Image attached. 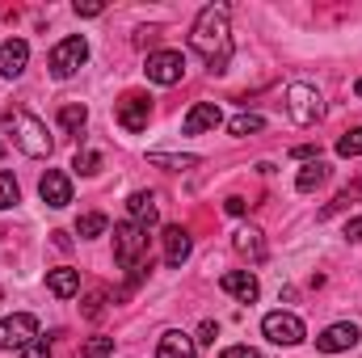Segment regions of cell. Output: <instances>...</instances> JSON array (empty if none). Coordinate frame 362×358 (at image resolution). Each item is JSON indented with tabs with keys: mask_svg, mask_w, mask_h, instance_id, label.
Listing matches in <instances>:
<instances>
[{
	"mask_svg": "<svg viewBox=\"0 0 362 358\" xmlns=\"http://www.w3.org/2000/svg\"><path fill=\"white\" fill-rule=\"evenodd\" d=\"M189 47L206 59L211 72H223L228 59H232V30H228V4H206L198 17H194V30H189Z\"/></svg>",
	"mask_w": 362,
	"mask_h": 358,
	"instance_id": "1",
	"label": "cell"
},
{
	"mask_svg": "<svg viewBox=\"0 0 362 358\" xmlns=\"http://www.w3.org/2000/svg\"><path fill=\"white\" fill-rule=\"evenodd\" d=\"M4 131H8V139H13L25 156H34V161L51 156V135H47V122H42V118H34L30 110H8V114H4Z\"/></svg>",
	"mask_w": 362,
	"mask_h": 358,
	"instance_id": "2",
	"label": "cell"
},
{
	"mask_svg": "<svg viewBox=\"0 0 362 358\" xmlns=\"http://www.w3.org/2000/svg\"><path fill=\"white\" fill-rule=\"evenodd\" d=\"M144 258H148V228H139V224H131V219L114 224V262L139 278Z\"/></svg>",
	"mask_w": 362,
	"mask_h": 358,
	"instance_id": "3",
	"label": "cell"
},
{
	"mask_svg": "<svg viewBox=\"0 0 362 358\" xmlns=\"http://www.w3.org/2000/svg\"><path fill=\"white\" fill-rule=\"evenodd\" d=\"M85 59H89V42H85V34H68L64 42L51 47L47 68H51L55 81H68V76H76V72L85 68Z\"/></svg>",
	"mask_w": 362,
	"mask_h": 358,
	"instance_id": "4",
	"label": "cell"
},
{
	"mask_svg": "<svg viewBox=\"0 0 362 358\" xmlns=\"http://www.w3.org/2000/svg\"><path fill=\"white\" fill-rule=\"evenodd\" d=\"M30 342H38V316L30 312H13L0 321V350H25Z\"/></svg>",
	"mask_w": 362,
	"mask_h": 358,
	"instance_id": "5",
	"label": "cell"
},
{
	"mask_svg": "<svg viewBox=\"0 0 362 358\" xmlns=\"http://www.w3.org/2000/svg\"><path fill=\"white\" fill-rule=\"evenodd\" d=\"M286 114H291V122L312 127L325 114V101H320V93L312 89V85H291L286 89Z\"/></svg>",
	"mask_w": 362,
	"mask_h": 358,
	"instance_id": "6",
	"label": "cell"
},
{
	"mask_svg": "<svg viewBox=\"0 0 362 358\" xmlns=\"http://www.w3.org/2000/svg\"><path fill=\"white\" fill-rule=\"evenodd\" d=\"M114 118H118V127H122V131H131V135L148 131V118H152V97H148V93H127V97L118 101Z\"/></svg>",
	"mask_w": 362,
	"mask_h": 358,
	"instance_id": "7",
	"label": "cell"
},
{
	"mask_svg": "<svg viewBox=\"0 0 362 358\" xmlns=\"http://www.w3.org/2000/svg\"><path fill=\"white\" fill-rule=\"evenodd\" d=\"M262 333L270 337L274 346H299V342L308 337V329H303V321H299L295 312H270V316L262 321Z\"/></svg>",
	"mask_w": 362,
	"mask_h": 358,
	"instance_id": "8",
	"label": "cell"
},
{
	"mask_svg": "<svg viewBox=\"0 0 362 358\" xmlns=\"http://www.w3.org/2000/svg\"><path fill=\"white\" fill-rule=\"evenodd\" d=\"M144 72H148L152 85H177L181 76H185V55L181 51H152L148 64H144Z\"/></svg>",
	"mask_w": 362,
	"mask_h": 358,
	"instance_id": "9",
	"label": "cell"
},
{
	"mask_svg": "<svg viewBox=\"0 0 362 358\" xmlns=\"http://www.w3.org/2000/svg\"><path fill=\"white\" fill-rule=\"evenodd\" d=\"M358 325H350V321H337V325H329L320 337H316V350L320 354H341V350H354L358 346Z\"/></svg>",
	"mask_w": 362,
	"mask_h": 358,
	"instance_id": "10",
	"label": "cell"
},
{
	"mask_svg": "<svg viewBox=\"0 0 362 358\" xmlns=\"http://www.w3.org/2000/svg\"><path fill=\"white\" fill-rule=\"evenodd\" d=\"M219 287H223L232 299H240V304H257V295H262V282H257L253 270H228V274L219 278Z\"/></svg>",
	"mask_w": 362,
	"mask_h": 358,
	"instance_id": "11",
	"label": "cell"
},
{
	"mask_svg": "<svg viewBox=\"0 0 362 358\" xmlns=\"http://www.w3.org/2000/svg\"><path fill=\"white\" fill-rule=\"evenodd\" d=\"M38 194H42V202L47 207H68L72 202V178L64 173V169H47L42 173V181H38Z\"/></svg>",
	"mask_w": 362,
	"mask_h": 358,
	"instance_id": "12",
	"label": "cell"
},
{
	"mask_svg": "<svg viewBox=\"0 0 362 358\" xmlns=\"http://www.w3.org/2000/svg\"><path fill=\"white\" fill-rule=\"evenodd\" d=\"M25 64H30V42H25V38L0 42V76H4V81H17V76L25 72Z\"/></svg>",
	"mask_w": 362,
	"mask_h": 358,
	"instance_id": "13",
	"label": "cell"
},
{
	"mask_svg": "<svg viewBox=\"0 0 362 358\" xmlns=\"http://www.w3.org/2000/svg\"><path fill=\"white\" fill-rule=\"evenodd\" d=\"M219 122H223L219 105H215V101H198V105L181 118V131H185V135H206V131H215Z\"/></svg>",
	"mask_w": 362,
	"mask_h": 358,
	"instance_id": "14",
	"label": "cell"
},
{
	"mask_svg": "<svg viewBox=\"0 0 362 358\" xmlns=\"http://www.w3.org/2000/svg\"><path fill=\"white\" fill-rule=\"evenodd\" d=\"M160 241H165V266L177 270V266H185V262H189V249H194V241H189V232H185L181 224H169Z\"/></svg>",
	"mask_w": 362,
	"mask_h": 358,
	"instance_id": "15",
	"label": "cell"
},
{
	"mask_svg": "<svg viewBox=\"0 0 362 358\" xmlns=\"http://www.w3.org/2000/svg\"><path fill=\"white\" fill-rule=\"evenodd\" d=\"M127 211H131V224H139V228H152L160 219V207H156V194L152 190H135L127 198Z\"/></svg>",
	"mask_w": 362,
	"mask_h": 358,
	"instance_id": "16",
	"label": "cell"
},
{
	"mask_svg": "<svg viewBox=\"0 0 362 358\" xmlns=\"http://www.w3.org/2000/svg\"><path fill=\"white\" fill-rule=\"evenodd\" d=\"M47 291L59 295V299H72V295L81 291V270H72V266L47 270Z\"/></svg>",
	"mask_w": 362,
	"mask_h": 358,
	"instance_id": "17",
	"label": "cell"
},
{
	"mask_svg": "<svg viewBox=\"0 0 362 358\" xmlns=\"http://www.w3.org/2000/svg\"><path fill=\"white\" fill-rule=\"evenodd\" d=\"M156 358H194V337H189V333H181V329H169V333H160Z\"/></svg>",
	"mask_w": 362,
	"mask_h": 358,
	"instance_id": "18",
	"label": "cell"
},
{
	"mask_svg": "<svg viewBox=\"0 0 362 358\" xmlns=\"http://www.w3.org/2000/svg\"><path fill=\"white\" fill-rule=\"evenodd\" d=\"M232 245H236L240 258H249V262H266V241H262L257 228H240V232L232 236Z\"/></svg>",
	"mask_w": 362,
	"mask_h": 358,
	"instance_id": "19",
	"label": "cell"
},
{
	"mask_svg": "<svg viewBox=\"0 0 362 358\" xmlns=\"http://www.w3.org/2000/svg\"><path fill=\"white\" fill-rule=\"evenodd\" d=\"M329 181V165L325 161H308L303 169H299V178H295V190L299 194H312V190H320Z\"/></svg>",
	"mask_w": 362,
	"mask_h": 358,
	"instance_id": "20",
	"label": "cell"
},
{
	"mask_svg": "<svg viewBox=\"0 0 362 358\" xmlns=\"http://www.w3.org/2000/svg\"><path fill=\"white\" fill-rule=\"evenodd\" d=\"M85 122H89V110H85L81 101H68V105H59V127H64L68 135H81V131H85Z\"/></svg>",
	"mask_w": 362,
	"mask_h": 358,
	"instance_id": "21",
	"label": "cell"
},
{
	"mask_svg": "<svg viewBox=\"0 0 362 358\" xmlns=\"http://www.w3.org/2000/svg\"><path fill=\"white\" fill-rule=\"evenodd\" d=\"M262 127H266V118H262V114H253V110H240V114L228 122V131H232V135H253V131H262Z\"/></svg>",
	"mask_w": 362,
	"mask_h": 358,
	"instance_id": "22",
	"label": "cell"
},
{
	"mask_svg": "<svg viewBox=\"0 0 362 358\" xmlns=\"http://www.w3.org/2000/svg\"><path fill=\"white\" fill-rule=\"evenodd\" d=\"M105 228H110V219H105L101 211H89V215H81V219H76V236H85V241L101 236Z\"/></svg>",
	"mask_w": 362,
	"mask_h": 358,
	"instance_id": "23",
	"label": "cell"
},
{
	"mask_svg": "<svg viewBox=\"0 0 362 358\" xmlns=\"http://www.w3.org/2000/svg\"><path fill=\"white\" fill-rule=\"evenodd\" d=\"M148 165H160V169L181 173V169H194V165H198V156H169V152H152V156H148Z\"/></svg>",
	"mask_w": 362,
	"mask_h": 358,
	"instance_id": "24",
	"label": "cell"
},
{
	"mask_svg": "<svg viewBox=\"0 0 362 358\" xmlns=\"http://www.w3.org/2000/svg\"><path fill=\"white\" fill-rule=\"evenodd\" d=\"M72 169H76L81 178H93V173H101V152H93V148H85V152H76Z\"/></svg>",
	"mask_w": 362,
	"mask_h": 358,
	"instance_id": "25",
	"label": "cell"
},
{
	"mask_svg": "<svg viewBox=\"0 0 362 358\" xmlns=\"http://www.w3.org/2000/svg\"><path fill=\"white\" fill-rule=\"evenodd\" d=\"M337 156H362V127L346 131V135L337 139Z\"/></svg>",
	"mask_w": 362,
	"mask_h": 358,
	"instance_id": "26",
	"label": "cell"
},
{
	"mask_svg": "<svg viewBox=\"0 0 362 358\" xmlns=\"http://www.w3.org/2000/svg\"><path fill=\"white\" fill-rule=\"evenodd\" d=\"M354 202H362V185H354V190H341V194L325 207V215H337V211H346V207H354Z\"/></svg>",
	"mask_w": 362,
	"mask_h": 358,
	"instance_id": "27",
	"label": "cell"
},
{
	"mask_svg": "<svg viewBox=\"0 0 362 358\" xmlns=\"http://www.w3.org/2000/svg\"><path fill=\"white\" fill-rule=\"evenodd\" d=\"M17 194H21V190H17V178H13V173H0V211H8V207L17 202Z\"/></svg>",
	"mask_w": 362,
	"mask_h": 358,
	"instance_id": "28",
	"label": "cell"
},
{
	"mask_svg": "<svg viewBox=\"0 0 362 358\" xmlns=\"http://www.w3.org/2000/svg\"><path fill=\"white\" fill-rule=\"evenodd\" d=\"M81 354H85V358H110V354H114V337H89Z\"/></svg>",
	"mask_w": 362,
	"mask_h": 358,
	"instance_id": "29",
	"label": "cell"
},
{
	"mask_svg": "<svg viewBox=\"0 0 362 358\" xmlns=\"http://www.w3.org/2000/svg\"><path fill=\"white\" fill-rule=\"evenodd\" d=\"M215 337H219V325H215V321H202V325H198L194 346H215Z\"/></svg>",
	"mask_w": 362,
	"mask_h": 358,
	"instance_id": "30",
	"label": "cell"
},
{
	"mask_svg": "<svg viewBox=\"0 0 362 358\" xmlns=\"http://www.w3.org/2000/svg\"><path fill=\"white\" fill-rule=\"evenodd\" d=\"M17 358H51V346H47L42 337H38V342H30L25 350H17Z\"/></svg>",
	"mask_w": 362,
	"mask_h": 358,
	"instance_id": "31",
	"label": "cell"
},
{
	"mask_svg": "<svg viewBox=\"0 0 362 358\" xmlns=\"http://www.w3.org/2000/svg\"><path fill=\"white\" fill-rule=\"evenodd\" d=\"M101 304H105V291H93L89 299H85V316H89V321L101 316Z\"/></svg>",
	"mask_w": 362,
	"mask_h": 358,
	"instance_id": "32",
	"label": "cell"
},
{
	"mask_svg": "<svg viewBox=\"0 0 362 358\" xmlns=\"http://www.w3.org/2000/svg\"><path fill=\"white\" fill-rule=\"evenodd\" d=\"M219 358H262V350H253V346H228Z\"/></svg>",
	"mask_w": 362,
	"mask_h": 358,
	"instance_id": "33",
	"label": "cell"
},
{
	"mask_svg": "<svg viewBox=\"0 0 362 358\" xmlns=\"http://www.w3.org/2000/svg\"><path fill=\"white\" fill-rule=\"evenodd\" d=\"M105 13V4H97V0H89V4H76V17H101Z\"/></svg>",
	"mask_w": 362,
	"mask_h": 358,
	"instance_id": "34",
	"label": "cell"
},
{
	"mask_svg": "<svg viewBox=\"0 0 362 358\" xmlns=\"http://www.w3.org/2000/svg\"><path fill=\"white\" fill-rule=\"evenodd\" d=\"M291 156H295V161H320V152H316L312 144H299V148H295Z\"/></svg>",
	"mask_w": 362,
	"mask_h": 358,
	"instance_id": "35",
	"label": "cell"
},
{
	"mask_svg": "<svg viewBox=\"0 0 362 358\" xmlns=\"http://www.w3.org/2000/svg\"><path fill=\"white\" fill-rule=\"evenodd\" d=\"M223 207H228V215H245V211H249V202H245L240 194H232V198H228Z\"/></svg>",
	"mask_w": 362,
	"mask_h": 358,
	"instance_id": "36",
	"label": "cell"
},
{
	"mask_svg": "<svg viewBox=\"0 0 362 358\" xmlns=\"http://www.w3.org/2000/svg\"><path fill=\"white\" fill-rule=\"evenodd\" d=\"M346 241H362V215H358V219H350V224H346Z\"/></svg>",
	"mask_w": 362,
	"mask_h": 358,
	"instance_id": "37",
	"label": "cell"
},
{
	"mask_svg": "<svg viewBox=\"0 0 362 358\" xmlns=\"http://www.w3.org/2000/svg\"><path fill=\"white\" fill-rule=\"evenodd\" d=\"M354 93H358V97H362V81H358V85H354Z\"/></svg>",
	"mask_w": 362,
	"mask_h": 358,
	"instance_id": "38",
	"label": "cell"
},
{
	"mask_svg": "<svg viewBox=\"0 0 362 358\" xmlns=\"http://www.w3.org/2000/svg\"><path fill=\"white\" fill-rule=\"evenodd\" d=\"M0 299H4V291H0Z\"/></svg>",
	"mask_w": 362,
	"mask_h": 358,
	"instance_id": "39",
	"label": "cell"
}]
</instances>
